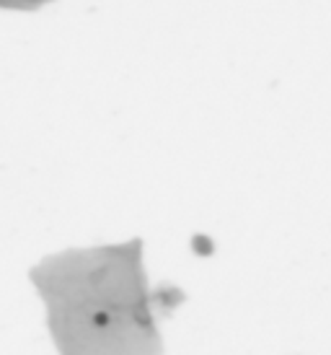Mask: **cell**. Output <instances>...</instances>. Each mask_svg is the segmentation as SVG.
Returning a JSON list of instances; mask_svg holds the SVG:
<instances>
[{
	"label": "cell",
	"instance_id": "cell-1",
	"mask_svg": "<svg viewBox=\"0 0 331 355\" xmlns=\"http://www.w3.org/2000/svg\"><path fill=\"white\" fill-rule=\"evenodd\" d=\"M91 322H93V327H109V322H112V317H109L106 311H96L93 317H91Z\"/></svg>",
	"mask_w": 331,
	"mask_h": 355
}]
</instances>
